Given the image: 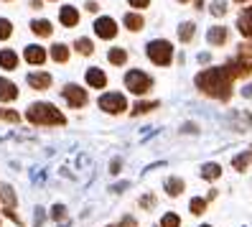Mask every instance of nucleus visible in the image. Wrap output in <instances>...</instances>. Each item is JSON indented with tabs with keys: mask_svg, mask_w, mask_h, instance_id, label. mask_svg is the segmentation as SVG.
Here are the masks:
<instances>
[{
	"mask_svg": "<svg viewBox=\"0 0 252 227\" xmlns=\"http://www.w3.org/2000/svg\"><path fill=\"white\" fill-rule=\"evenodd\" d=\"M130 3H132V8H145L148 0H130Z\"/></svg>",
	"mask_w": 252,
	"mask_h": 227,
	"instance_id": "30",
	"label": "nucleus"
},
{
	"mask_svg": "<svg viewBox=\"0 0 252 227\" xmlns=\"http://www.w3.org/2000/svg\"><path fill=\"white\" fill-rule=\"evenodd\" d=\"M28 84L36 87V89H43V87L51 84V77L49 74H28Z\"/></svg>",
	"mask_w": 252,
	"mask_h": 227,
	"instance_id": "10",
	"label": "nucleus"
},
{
	"mask_svg": "<svg viewBox=\"0 0 252 227\" xmlns=\"http://www.w3.org/2000/svg\"><path fill=\"white\" fill-rule=\"evenodd\" d=\"M94 31H97L99 38H112V36L117 34V26H115L112 18H99V21L94 23Z\"/></svg>",
	"mask_w": 252,
	"mask_h": 227,
	"instance_id": "7",
	"label": "nucleus"
},
{
	"mask_svg": "<svg viewBox=\"0 0 252 227\" xmlns=\"http://www.w3.org/2000/svg\"><path fill=\"white\" fill-rule=\"evenodd\" d=\"M191 36H194V23H181V28H179V38H181V41H189Z\"/></svg>",
	"mask_w": 252,
	"mask_h": 227,
	"instance_id": "20",
	"label": "nucleus"
},
{
	"mask_svg": "<svg viewBox=\"0 0 252 227\" xmlns=\"http://www.w3.org/2000/svg\"><path fill=\"white\" fill-rule=\"evenodd\" d=\"M43 59H46V51H43L41 46H28V49H26V62H31V64H41Z\"/></svg>",
	"mask_w": 252,
	"mask_h": 227,
	"instance_id": "9",
	"label": "nucleus"
},
{
	"mask_svg": "<svg viewBox=\"0 0 252 227\" xmlns=\"http://www.w3.org/2000/svg\"><path fill=\"white\" fill-rule=\"evenodd\" d=\"M206 38H209V43H221V41L227 38V28L217 26V28H212V31L206 34Z\"/></svg>",
	"mask_w": 252,
	"mask_h": 227,
	"instance_id": "13",
	"label": "nucleus"
},
{
	"mask_svg": "<svg viewBox=\"0 0 252 227\" xmlns=\"http://www.w3.org/2000/svg\"><path fill=\"white\" fill-rule=\"evenodd\" d=\"M79 21V16H77V10H74V8H62V23L64 26H74V23H77Z\"/></svg>",
	"mask_w": 252,
	"mask_h": 227,
	"instance_id": "14",
	"label": "nucleus"
},
{
	"mask_svg": "<svg viewBox=\"0 0 252 227\" xmlns=\"http://www.w3.org/2000/svg\"><path fill=\"white\" fill-rule=\"evenodd\" d=\"M166 187H168V194H181L184 191V181L181 179H168Z\"/></svg>",
	"mask_w": 252,
	"mask_h": 227,
	"instance_id": "19",
	"label": "nucleus"
},
{
	"mask_svg": "<svg viewBox=\"0 0 252 227\" xmlns=\"http://www.w3.org/2000/svg\"><path fill=\"white\" fill-rule=\"evenodd\" d=\"M204 176H206V179H217V176H219V166H217V163H206V166H204Z\"/></svg>",
	"mask_w": 252,
	"mask_h": 227,
	"instance_id": "23",
	"label": "nucleus"
},
{
	"mask_svg": "<svg viewBox=\"0 0 252 227\" xmlns=\"http://www.w3.org/2000/svg\"><path fill=\"white\" fill-rule=\"evenodd\" d=\"M242 95H245V97H252V84H247V87L242 89Z\"/></svg>",
	"mask_w": 252,
	"mask_h": 227,
	"instance_id": "31",
	"label": "nucleus"
},
{
	"mask_svg": "<svg viewBox=\"0 0 252 227\" xmlns=\"http://www.w3.org/2000/svg\"><path fill=\"white\" fill-rule=\"evenodd\" d=\"M99 108L107 110V113H123V110H125V97L117 95V92L102 95V97H99Z\"/></svg>",
	"mask_w": 252,
	"mask_h": 227,
	"instance_id": "5",
	"label": "nucleus"
},
{
	"mask_svg": "<svg viewBox=\"0 0 252 227\" xmlns=\"http://www.w3.org/2000/svg\"><path fill=\"white\" fill-rule=\"evenodd\" d=\"M16 95H18L16 84L8 82V79H0V100H3V102H10V100H16Z\"/></svg>",
	"mask_w": 252,
	"mask_h": 227,
	"instance_id": "8",
	"label": "nucleus"
},
{
	"mask_svg": "<svg viewBox=\"0 0 252 227\" xmlns=\"http://www.w3.org/2000/svg\"><path fill=\"white\" fill-rule=\"evenodd\" d=\"M77 49H79L82 54H92L94 46H92V41H90V38H79V41H77Z\"/></svg>",
	"mask_w": 252,
	"mask_h": 227,
	"instance_id": "22",
	"label": "nucleus"
},
{
	"mask_svg": "<svg viewBox=\"0 0 252 227\" xmlns=\"http://www.w3.org/2000/svg\"><path fill=\"white\" fill-rule=\"evenodd\" d=\"M10 36V21L0 18V38H8Z\"/></svg>",
	"mask_w": 252,
	"mask_h": 227,
	"instance_id": "26",
	"label": "nucleus"
},
{
	"mask_svg": "<svg viewBox=\"0 0 252 227\" xmlns=\"http://www.w3.org/2000/svg\"><path fill=\"white\" fill-rule=\"evenodd\" d=\"M191 212H194V215H201L204 212V199H191Z\"/></svg>",
	"mask_w": 252,
	"mask_h": 227,
	"instance_id": "27",
	"label": "nucleus"
},
{
	"mask_svg": "<svg viewBox=\"0 0 252 227\" xmlns=\"http://www.w3.org/2000/svg\"><path fill=\"white\" fill-rule=\"evenodd\" d=\"M125 84L130 87V92L143 95V92H148V87H151V79H148L143 72H130L125 77Z\"/></svg>",
	"mask_w": 252,
	"mask_h": 227,
	"instance_id": "4",
	"label": "nucleus"
},
{
	"mask_svg": "<svg viewBox=\"0 0 252 227\" xmlns=\"http://www.w3.org/2000/svg\"><path fill=\"white\" fill-rule=\"evenodd\" d=\"M151 108H153V102L151 105H148V102H138L135 105V113H145V110H151Z\"/></svg>",
	"mask_w": 252,
	"mask_h": 227,
	"instance_id": "28",
	"label": "nucleus"
},
{
	"mask_svg": "<svg viewBox=\"0 0 252 227\" xmlns=\"http://www.w3.org/2000/svg\"><path fill=\"white\" fill-rule=\"evenodd\" d=\"M160 225H163V227H179L181 222H179V217H176V215H166Z\"/></svg>",
	"mask_w": 252,
	"mask_h": 227,
	"instance_id": "25",
	"label": "nucleus"
},
{
	"mask_svg": "<svg viewBox=\"0 0 252 227\" xmlns=\"http://www.w3.org/2000/svg\"><path fill=\"white\" fill-rule=\"evenodd\" d=\"M54 217H56V220H62V217H64V207H62V204H56V207H54Z\"/></svg>",
	"mask_w": 252,
	"mask_h": 227,
	"instance_id": "29",
	"label": "nucleus"
},
{
	"mask_svg": "<svg viewBox=\"0 0 252 227\" xmlns=\"http://www.w3.org/2000/svg\"><path fill=\"white\" fill-rule=\"evenodd\" d=\"M64 97H66L69 105H74V108H82V105L87 102V92H84V89H79L77 84H69L64 89Z\"/></svg>",
	"mask_w": 252,
	"mask_h": 227,
	"instance_id": "6",
	"label": "nucleus"
},
{
	"mask_svg": "<svg viewBox=\"0 0 252 227\" xmlns=\"http://www.w3.org/2000/svg\"><path fill=\"white\" fill-rule=\"evenodd\" d=\"M51 56L56 59V62H66V59H69V49L64 46V43H56V46H51Z\"/></svg>",
	"mask_w": 252,
	"mask_h": 227,
	"instance_id": "15",
	"label": "nucleus"
},
{
	"mask_svg": "<svg viewBox=\"0 0 252 227\" xmlns=\"http://www.w3.org/2000/svg\"><path fill=\"white\" fill-rule=\"evenodd\" d=\"M240 28H242L245 36H252V10H247L245 16L240 18Z\"/></svg>",
	"mask_w": 252,
	"mask_h": 227,
	"instance_id": "18",
	"label": "nucleus"
},
{
	"mask_svg": "<svg viewBox=\"0 0 252 227\" xmlns=\"http://www.w3.org/2000/svg\"><path fill=\"white\" fill-rule=\"evenodd\" d=\"M212 13H214V16H224V13H227V8H224V0H214Z\"/></svg>",
	"mask_w": 252,
	"mask_h": 227,
	"instance_id": "24",
	"label": "nucleus"
},
{
	"mask_svg": "<svg viewBox=\"0 0 252 227\" xmlns=\"http://www.w3.org/2000/svg\"><path fill=\"white\" fill-rule=\"evenodd\" d=\"M204 227H209V225H204Z\"/></svg>",
	"mask_w": 252,
	"mask_h": 227,
	"instance_id": "32",
	"label": "nucleus"
},
{
	"mask_svg": "<svg viewBox=\"0 0 252 227\" xmlns=\"http://www.w3.org/2000/svg\"><path fill=\"white\" fill-rule=\"evenodd\" d=\"M28 120L31 123H64V115L59 113L54 105H46V102H36L28 108Z\"/></svg>",
	"mask_w": 252,
	"mask_h": 227,
	"instance_id": "2",
	"label": "nucleus"
},
{
	"mask_svg": "<svg viewBox=\"0 0 252 227\" xmlns=\"http://www.w3.org/2000/svg\"><path fill=\"white\" fill-rule=\"evenodd\" d=\"M87 82H90L92 87H97V89H99V87H105V82H107V79H105V74H102L99 69H90V72H87Z\"/></svg>",
	"mask_w": 252,
	"mask_h": 227,
	"instance_id": "11",
	"label": "nucleus"
},
{
	"mask_svg": "<svg viewBox=\"0 0 252 227\" xmlns=\"http://www.w3.org/2000/svg\"><path fill=\"white\" fill-rule=\"evenodd\" d=\"M229 77H232V69H206L196 77V84L201 89H206L209 95H217V97H227L229 92Z\"/></svg>",
	"mask_w": 252,
	"mask_h": 227,
	"instance_id": "1",
	"label": "nucleus"
},
{
	"mask_svg": "<svg viewBox=\"0 0 252 227\" xmlns=\"http://www.w3.org/2000/svg\"><path fill=\"white\" fill-rule=\"evenodd\" d=\"M16 62H18V59H16V54H13L10 49L0 51V67H3V69H13V67H16Z\"/></svg>",
	"mask_w": 252,
	"mask_h": 227,
	"instance_id": "12",
	"label": "nucleus"
},
{
	"mask_svg": "<svg viewBox=\"0 0 252 227\" xmlns=\"http://www.w3.org/2000/svg\"><path fill=\"white\" fill-rule=\"evenodd\" d=\"M31 28H33V34H38V36H49L51 34V23L49 21H33Z\"/></svg>",
	"mask_w": 252,
	"mask_h": 227,
	"instance_id": "16",
	"label": "nucleus"
},
{
	"mask_svg": "<svg viewBox=\"0 0 252 227\" xmlns=\"http://www.w3.org/2000/svg\"><path fill=\"white\" fill-rule=\"evenodd\" d=\"M125 26L132 28V31H140V28H143V18L135 16V13H127V16H125Z\"/></svg>",
	"mask_w": 252,
	"mask_h": 227,
	"instance_id": "17",
	"label": "nucleus"
},
{
	"mask_svg": "<svg viewBox=\"0 0 252 227\" xmlns=\"http://www.w3.org/2000/svg\"><path fill=\"white\" fill-rule=\"evenodd\" d=\"M148 56H151L156 64H168L171 56H173V49H171L168 41H153V43H148Z\"/></svg>",
	"mask_w": 252,
	"mask_h": 227,
	"instance_id": "3",
	"label": "nucleus"
},
{
	"mask_svg": "<svg viewBox=\"0 0 252 227\" xmlns=\"http://www.w3.org/2000/svg\"><path fill=\"white\" fill-rule=\"evenodd\" d=\"M125 59H127L125 49H112V51H110V62H112V64H123Z\"/></svg>",
	"mask_w": 252,
	"mask_h": 227,
	"instance_id": "21",
	"label": "nucleus"
}]
</instances>
